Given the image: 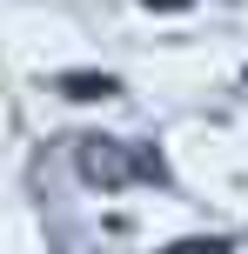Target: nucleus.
Returning a JSON list of instances; mask_svg holds the SVG:
<instances>
[{
    "label": "nucleus",
    "instance_id": "f257e3e1",
    "mask_svg": "<svg viewBox=\"0 0 248 254\" xmlns=\"http://www.w3.org/2000/svg\"><path fill=\"white\" fill-rule=\"evenodd\" d=\"M54 87H61L67 101H107V94H114L121 80H114V74H94V67H74V74H61Z\"/></svg>",
    "mask_w": 248,
    "mask_h": 254
},
{
    "label": "nucleus",
    "instance_id": "f03ea898",
    "mask_svg": "<svg viewBox=\"0 0 248 254\" xmlns=\"http://www.w3.org/2000/svg\"><path fill=\"white\" fill-rule=\"evenodd\" d=\"M148 7H188V0H148Z\"/></svg>",
    "mask_w": 248,
    "mask_h": 254
}]
</instances>
